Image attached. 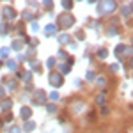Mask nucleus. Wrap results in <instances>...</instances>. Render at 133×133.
<instances>
[{
  "label": "nucleus",
  "mask_w": 133,
  "mask_h": 133,
  "mask_svg": "<svg viewBox=\"0 0 133 133\" xmlns=\"http://www.w3.org/2000/svg\"><path fill=\"white\" fill-rule=\"evenodd\" d=\"M59 23H61L62 29H69L75 23V16H71V14H61L59 16Z\"/></svg>",
  "instance_id": "obj_1"
},
{
  "label": "nucleus",
  "mask_w": 133,
  "mask_h": 133,
  "mask_svg": "<svg viewBox=\"0 0 133 133\" xmlns=\"http://www.w3.org/2000/svg\"><path fill=\"white\" fill-rule=\"evenodd\" d=\"M48 80H50L51 87H61L62 82H64V80H62V76H61V73H50Z\"/></svg>",
  "instance_id": "obj_2"
},
{
  "label": "nucleus",
  "mask_w": 133,
  "mask_h": 133,
  "mask_svg": "<svg viewBox=\"0 0 133 133\" xmlns=\"http://www.w3.org/2000/svg\"><path fill=\"white\" fill-rule=\"evenodd\" d=\"M115 9V2H103V4H99L98 5V11L99 12H110V11H114Z\"/></svg>",
  "instance_id": "obj_3"
},
{
  "label": "nucleus",
  "mask_w": 133,
  "mask_h": 133,
  "mask_svg": "<svg viewBox=\"0 0 133 133\" xmlns=\"http://www.w3.org/2000/svg\"><path fill=\"white\" fill-rule=\"evenodd\" d=\"M2 14H4L5 20H12V18H16V11L12 9V7H4V9H2Z\"/></svg>",
  "instance_id": "obj_4"
},
{
  "label": "nucleus",
  "mask_w": 133,
  "mask_h": 133,
  "mask_svg": "<svg viewBox=\"0 0 133 133\" xmlns=\"http://www.w3.org/2000/svg\"><path fill=\"white\" fill-rule=\"evenodd\" d=\"M21 117H23V119H29V117H30L32 115V110L30 108H29V107H23V108H21Z\"/></svg>",
  "instance_id": "obj_5"
},
{
  "label": "nucleus",
  "mask_w": 133,
  "mask_h": 133,
  "mask_svg": "<svg viewBox=\"0 0 133 133\" xmlns=\"http://www.w3.org/2000/svg\"><path fill=\"white\" fill-rule=\"evenodd\" d=\"M44 34H46V36H53V34H55V25H46Z\"/></svg>",
  "instance_id": "obj_6"
},
{
  "label": "nucleus",
  "mask_w": 133,
  "mask_h": 133,
  "mask_svg": "<svg viewBox=\"0 0 133 133\" xmlns=\"http://www.w3.org/2000/svg\"><path fill=\"white\" fill-rule=\"evenodd\" d=\"M36 99H37V103H44V92L37 91L36 92Z\"/></svg>",
  "instance_id": "obj_7"
},
{
  "label": "nucleus",
  "mask_w": 133,
  "mask_h": 133,
  "mask_svg": "<svg viewBox=\"0 0 133 133\" xmlns=\"http://www.w3.org/2000/svg\"><path fill=\"white\" fill-rule=\"evenodd\" d=\"M21 48H23V43L18 41V39H14V41H12V50H21Z\"/></svg>",
  "instance_id": "obj_8"
},
{
  "label": "nucleus",
  "mask_w": 133,
  "mask_h": 133,
  "mask_svg": "<svg viewBox=\"0 0 133 133\" xmlns=\"http://www.w3.org/2000/svg\"><path fill=\"white\" fill-rule=\"evenodd\" d=\"M59 43H62V44L69 43V36H68V34H61V36H59Z\"/></svg>",
  "instance_id": "obj_9"
},
{
  "label": "nucleus",
  "mask_w": 133,
  "mask_h": 133,
  "mask_svg": "<svg viewBox=\"0 0 133 133\" xmlns=\"http://www.w3.org/2000/svg\"><path fill=\"white\" fill-rule=\"evenodd\" d=\"M11 107H12V103H11V99H5V101L2 103V108H4V110H9Z\"/></svg>",
  "instance_id": "obj_10"
},
{
  "label": "nucleus",
  "mask_w": 133,
  "mask_h": 133,
  "mask_svg": "<svg viewBox=\"0 0 133 133\" xmlns=\"http://www.w3.org/2000/svg\"><path fill=\"white\" fill-rule=\"evenodd\" d=\"M34 128H36V124H34V123H30V121H29V123L25 124V131H32Z\"/></svg>",
  "instance_id": "obj_11"
},
{
  "label": "nucleus",
  "mask_w": 133,
  "mask_h": 133,
  "mask_svg": "<svg viewBox=\"0 0 133 133\" xmlns=\"http://www.w3.org/2000/svg\"><path fill=\"white\" fill-rule=\"evenodd\" d=\"M98 55H99L101 59H105V57L108 55V51H107V50H105V48H103V50H99V51H98Z\"/></svg>",
  "instance_id": "obj_12"
},
{
  "label": "nucleus",
  "mask_w": 133,
  "mask_h": 133,
  "mask_svg": "<svg viewBox=\"0 0 133 133\" xmlns=\"http://www.w3.org/2000/svg\"><path fill=\"white\" fill-rule=\"evenodd\" d=\"M7 85H9L11 91H12V89H16V82H14V80H7Z\"/></svg>",
  "instance_id": "obj_13"
},
{
  "label": "nucleus",
  "mask_w": 133,
  "mask_h": 133,
  "mask_svg": "<svg viewBox=\"0 0 133 133\" xmlns=\"http://www.w3.org/2000/svg\"><path fill=\"white\" fill-rule=\"evenodd\" d=\"M7 53H9L7 48H2V50H0V55H2V57H7Z\"/></svg>",
  "instance_id": "obj_14"
},
{
  "label": "nucleus",
  "mask_w": 133,
  "mask_h": 133,
  "mask_svg": "<svg viewBox=\"0 0 133 133\" xmlns=\"http://www.w3.org/2000/svg\"><path fill=\"white\" fill-rule=\"evenodd\" d=\"M85 78H87V80H92V78H94V73H92V71H87Z\"/></svg>",
  "instance_id": "obj_15"
},
{
  "label": "nucleus",
  "mask_w": 133,
  "mask_h": 133,
  "mask_svg": "<svg viewBox=\"0 0 133 133\" xmlns=\"http://www.w3.org/2000/svg\"><path fill=\"white\" fill-rule=\"evenodd\" d=\"M0 34H7V27L5 25H0Z\"/></svg>",
  "instance_id": "obj_16"
},
{
  "label": "nucleus",
  "mask_w": 133,
  "mask_h": 133,
  "mask_svg": "<svg viewBox=\"0 0 133 133\" xmlns=\"http://www.w3.org/2000/svg\"><path fill=\"white\" fill-rule=\"evenodd\" d=\"M46 108H48V112H50V114H53V112H55V110H57V108H55V107H53V105H48V107H46Z\"/></svg>",
  "instance_id": "obj_17"
},
{
  "label": "nucleus",
  "mask_w": 133,
  "mask_h": 133,
  "mask_svg": "<svg viewBox=\"0 0 133 133\" xmlns=\"http://www.w3.org/2000/svg\"><path fill=\"white\" fill-rule=\"evenodd\" d=\"M96 101H98V103H105V96H101V94H99V96L96 98Z\"/></svg>",
  "instance_id": "obj_18"
},
{
  "label": "nucleus",
  "mask_w": 133,
  "mask_h": 133,
  "mask_svg": "<svg viewBox=\"0 0 133 133\" xmlns=\"http://www.w3.org/2000/svg\"><path fill=\"white\" fill-rule=\"evenodd\" d=\"M7 133H20V128H16V126H14V128H11Z\"/></svg>",
  "instance_id": "obj_19"
},
{
  "label": "nucleus",
  "mask_w": 133,
  "mask_h": 133,
  "mask_svg": "<svg viewBox=\"0 0 133 133\" xmlns=\"http://www.w3.org/2000/svg\"><path fill=\"white\" fill-rule=\"evenodd\" d=\"M50 98H51V99H59V92H51Z\"/></svg>",
  "instance_id": "obj_20"
},
{
  "label": "nucleus",
  "mask_w": 133,
  "mask_h": 133,
  "mask_svg": "<svg viewBox=\"0 0 133 133\" xmlns=\"http://www.w3.org/2000/svg\"><path fill=\"white\" fill-rule=\"evenodd\" d=\"M30 29H32V32H37V23H36V21L30 25Z\"/></svg>",
  "instance_id": "obj_21"
},
{
  "label": "nucleus",
  "mask_w": 133,
  "mask_h": 133,
  "mask_svg": "<svg viewBox=\"0 0 133 133\" xmlns=\"http://www.w3.org/2000/svg\"><path fill=\"white\" fill-rule=\"evenodd\" d=\"M9 68L12 69V71H14V69H16V62H14V61H11V62H9Z\"/></svg>",
  "instance_id": "obj_22"
},
{
  "label": "nucleus",
  "mask_w": 133,
  "mask_h": 133,
  "mask_svg": "<svg viewBox=\"0 0 133 133\" xmlns=\"http://www.w3.org/2000/svg\"><path fill=\"white\" fill-rule=\"evenodd\" d=\"M62 5H64V7H66V9H71V2H68V0H66V2H64V4H62Z\"/></svg>",
  "instance_id": "obj_23"
},
{
  "label": "nucleus",
  "mask_w": 133,
  "mask_h": 133,
  "mask_svg": "<svg viewBox=\"0 0 133 133\" xmlns=\"http://www.w3.org/2000/svg\"><path fill=\"white\" fill-rule=\"evenodd\" d=\"M98 85H105V78L99 76V78H98Z\"/></svg>",
  "instance_id": "obj_24"
},
{
  "label": "nucleus",
  "mask_w": 133,
  "mask_h": 133,
  "mask_svg": "<svg viewBox=\"0 0 133 133\" xmlns=\"http://www.w3.org/2000/svg\"><path fill=\"white\" fill-rule=\"evenodd\" d=\"M76 37H78V39H83L85 36H83V32H76Z\"/></svg>",
  "instance_id": "obj_25"
},
{
  "label": "nucleus",
  "mask_w": 133,
  "mask_h": 133,
  "mask_svg": "<svg viewBox=\"0 0 133 133\" xmlns=\"http://www.w3.org/2000/svg\"><path fill=\"white\" fill-rule=\"evenodd\" d=\"M2 94H4V89H0V96H2Z\"/></svg>",
  "instance_id": "obj_26"
},
{
  "label": "nucleus",
  "mask_w": 133,
  "mask_h": 133,
  "mask_svg": "<svg viewBox=\"0 0 133 133\" xmlns=\"http://www.w3.org/2000/svg\"><path fill=\"white\" fill-rule=\"evenodd\" d=\"M131 66H133V61H131Z\"/></svg>",
  "instance_id": "obj_27"
}]
</instances>
